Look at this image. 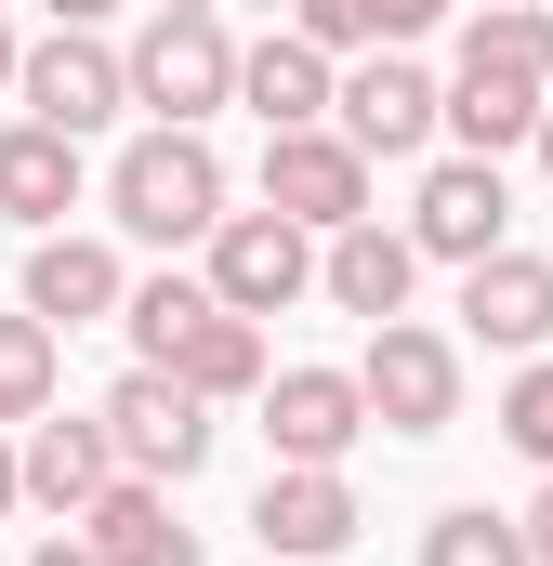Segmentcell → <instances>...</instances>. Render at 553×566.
<instances>
[{
  "instance_id": "cell-21",
  "label": "cell",
  "mask_w": 553,
  "mask_h": 566,
  "mask_svg": "<svg viewBox=\"0 0 553 566\" xmlns=\"http://www.w3.org/2000/svg\"><path fill=\"white\" fill-rule=\"evenodd\" d=\"M40 409H66V329L13 303V316H0V422L27 434Z\"/></svg>"
},
{
  "instance_id": "cell-3",
  "label": "cell",
  "mask_w": 553,
  "mask_h": 566,
  "mask_svg": "<svg viewBox=\"0 0 553 566\" xmlns=\"http://www.w3.org/2000/svg\"><path fill=\"white\" fill-rule=\"evenodd\" d=\"M13 106L93 145V133H119V119H133V53H119L106 27H40V40H27V66H13Z\"/></svg>"
},
{
  "instance_id": "cell-23",
  "label": "cell",
  "mask_w": 553,
  "mask_h": 566,
  "mask_svg": "<svg viewBox=\"0 0 553 566\" xmlns=\"http://www.w3.org/2000/svg\"><path fill=\"white\" fill-rule=\"evenodd\" d=\"M461 66H528V80H553V0H474Z\"/></svg>"
},
{
  "instance_id": "cell-28",
  "label": "cell",
  "mask_w": 553,
  "mask_h": 566,
  "mask_svg": "<svg viewBox=\"0 0 553 566\" xmlns=\"http://www.w3.org/2000/svg\"><path fill=\"white\" fill-rule=\"evenodd\" d=\"M0 514H27V434L0 422Z\"/></svg>"
},
{
  "instance_id": "cell-5",
  "label": "cell",
  "mask_w": 553,
  "mask_h": 566,
  "mask_svg": "<svg viewBox=\"0 0 553 566\" xmlns=\"http://www.w3.org/2000/svg\"><path fill=\"white\" fill-rule=\"evenodd\" d=\"M93 409H106V434H119L133 474H158V488H198V474H211V434H225V422H211V396H198L185 369H145V356H133Z\"/></svg>"
},
{
  "instance_id": "cell-6",
  "label": "cell",
  "mask_w": 553,
  "mask_h": 566,
  "mask_svg": "<svg viewBox=\"0 0 553 566\" xmlns=\"http://www.w3.org/2000/svg\"><path fill=\"white\" fill-rule=\"evenodd\" d=\"M409 238L421 264H488V251H514V185H501V158H474V145H435L409 185Z\"/></svg>"
},
{
  "instance_id": "cell-35",
  "label": "cell",
  "mask_w": 553,
  "mask_h": 566,
  "mask_svg": "<svg viewBox=\"0 0 553 566\" xmlns=\"http://www.w3.org/2000/svg\"><path fill=\"white\" fill-rule=\"evenodd\" d=\"M0 13H13V0H0Z\"/></svg>"
},
{
  "instance_id": "cell-22",
  "label": "cell",
  "mask_w": 553,
  "mask_h": 566,
  "mask_svg": "<svg viewBox=\"0 0 553 566\" xmlns=\"http://www.w3.org/2000/svg\"><path fill=\"white\" fill-rule=\"evenodd\" d=\"M211 303H225L211 277H185V264H158V277H133V303H119V343H133L145 369H171V356H185V329H198Z\"/></svg>"
},
{
  "instance_id": "cell-13",
  "label": "cell",
  "mask_w": 553,
  "mask_h": 566,
  "mask_svg": "<svg viewBox=\"0 0 553 566\" xmlns=\"http://www.w3.org/2000/svg\"><path fill=\"white\" fill-rule=\"evenodd\" d=\"M13 303H27V316H53V329H119L133 264H119V238L53 224V238H27V290H13Z\"/></svg>"
},
{
  "instance_id": "cell-12",
  "label": "cell",
  "mask_w": 553,
  "mask_h": 566,
  "mask_svg": "<svg viewBox=\"0 0 553 566\" xmlns=\"http://www.w3.org/2000/svg\"><path fill=\"white\" fill-rule=\"evenodd\" d=\"M133 461H119V434H106V409H40L27 422V514H53V527H80L106 488H119Z\"/></svg>"
},
{
  "instance_id": "cell-1",
  "label": "cell",
  "mask_w": 553,
  "mask_h": 566,
  "mask_svg": "<svg viewBox=\"0 0 553 566\" xmlns=\"http://www.w3.org/2000/svg\"><path fill=\"white\" fill-rule=\"evenodd\" d=\"M225 211H238V185H225L211 133L145 119V133L106 158V224H119L133 251H211V224H225Z\"/></svg>"
},
{
  "instance_id": "cell-30",
  "label": "cell",
  "mask_w": 553,
  "mask_h": 566,
  "mask_svg": "<svg viewBox=\"0 0 553 566\" xmlns=\"http://www.w3.org/2000/svg\"><path fill=\"white\" fill-rule=\"evenodd\" d=\"M528 554L553 566V474H541V501H528Z\"/></svg>"
},
{
  "instance_id": "cell-10",
  "label": "cell",
  "mask_w": 553,
  "mask_h": 566,
  "mask_svg": "<svg viewBox=\"0 0 553 566\" xmlns=\"http://www.w3.org/2000/svg\"><path fill=\"white\" fill-rule=\"evenodd\" d=\"M198 277L225 290L238 316H290V303L316 290V238H303L290 211H225L211 251H198Z\"/></svg>"
},
{
  "instance_id": "cell-26",
  "label": "cell",
  "mask_w": 553,
  "mask_h": 566,
  "mask_svg": "<svg viewBox=\"0 0 553 566\" xmlns=\"http://www.w3.org/2000/svg\"><path fill=\"white\" fill-rule=\"evenodd\" d=\"M290 27H303L316 53H343V66L383 53V0H290Z\"/></svg>"
},
{
  "instance_id": "cell-29",
  "label": "cell",
  "mask_w": 553,
  "mask_h": 566,
  "mask_svg": "<svg viewBox=\"0 0 553 566\" xmlns=\"http://www.w3.org/2000/svg\"><path fill=\"white\" fill-rule=\"evenodd\" d=\"M27 566H106V554H93L80 527H53V541H27Z\"/></svg>"
},
{
  "instance_id": "cell-8",
  "label": "cell",
  "mask_w": 553,
  "mask_h": 566,
  "mask_svg": "<svg viewBox=\"0 0 553 566\" xmlns=\"http://www.w3.org/2000/svg\"><path fill=\"white\" fill-rule=\"evenodd\" d=\"M356 527H369V501H356V474H343V461H276L264 488H251V541H264L276 566L356 554Z\"/></svg>"
},
{
  "instance_id": "cell-31",
  "label": "cell",
  "mask_w": 553,
  "mask_h": 566,
  "mask_svg": "<svg viewBox=\"0 0 553 566\" xmlns=\"http://www.w3.org/2000/svg\"><path fill=\"white\" fill-rule=\"evenodd\" d=\"M40 13H53V27H106L119 0H40Z\"/></svg>"
},
{
  "instance_id": "cell-11",
  "label": "cell",
  "mask_w": 553,
  "mask_h": 566,
  "mask_svg": "<svg viewBox=\"0 0 553 566\" xmlns=\"http://www.w3.org/2000/svg\"><path fill=\"white\" fill-rule=\"evenodd\" d=\"M251 409H264V448H276V461H356V448L383 434L356 369H276Z\"/></svg>"
},
{
  "instance_id": "cell-19",
  "label": "cell",
  "mask_w": 553,
  "mask_h": 566,
  "mask_svg": "<svg viewBox=\"0 0 553 566\" xmlns=\"http://www.w3.org/2000/svg\"><path fill=\"white\" fill-rule=\"evenodd\" d=\"M80 541H93L106 566H198V527L171 514V488H158V474H119V488L80 514Z\"/></svg>"
},
{
  "instance_id": "cell-33",
  "label": "cell",
  "mask_w": 553,
  "mask_h": 566,
  "mask_svg": "<svg viewBox=\"0 0 553 566\" xmlns=\"http://www.w3.org/2000/svg\"><path fill=\"white\" fill-rule=\"evenodd\" d=\"M145 13H225V0H145Z\"/></svg>"
},
{
  "instance_id": "cell-14",
  "label": "cell",
  "mask_w": 553,
  "mask_h": 566,
  "mask_svg": "<svg viewBox=\"0 0 553 566\" xmlns=\"http://www.w3.org/2000/svg\"><path fill=\"white\" fill-rule=\"evenodd\" d=\"M461 343H488V356H553V251H488V264H461Z\"/></svg>"
},
{
  "instance_id": "cell-25",
  "label": "cell",
  "mask_w": 553,
  "mask_h": 566,
  "mask_svg": "<svg viewBox=\"0 0 553 566\" xmlns=\"http://www.w3.org/2000/svg\"><path fill=\"white\" fill-rule=\"evenodd\" d=\"M488 422H501L514 461H541V474H553V356H514V382H501V409H488Z\"/></svg>"
},
{
  "instance_id": "cell-4",
  "label": "cell",
  "mask_w": 553,
  "mask_h": 566,
  "mask_svg": "<svg viewBox=\"0 0 553 566\" xmlns=\"http://www.w3.org/2000/svg\"><path fill=\"white\" fill-rule=\"evenodd\" d=\"M356 382H369V422L383 434H448L461 422V329H435V316H383L369 343H356Z\"/></svg>"
},
{
  "instance_id": "cell-16",
  "label": "cell",
  "mask_w": 553,
  "mask_h": 566,
  "mask_svg": "<svg viewBox=\"0 0 553 566\" xmlns=\"http://www.w3.org/2000/svg\"><path fill=\"white\" fill-rule=\"evenodd\" d=\"M316 290H330L343 316H369V329H383V316H409V290H421V238L369 211V224L316 238Z\"/></svg>"
},
{
  "instance_id": "cell-20",
  "label": "cell",
  "mask_w": 553,
  "mask_h": 566,
  "mask_svg": "<svg viewBox=\"0 0 553 566\" xmlns=\"http://www.w3.org/2000/svg\"><path fill=\"white\" fill-rule=\"evenodd\" d=\"M171 369H185V382H198L211 409H251V396L276 382V343H264V316H238V303H211V316L185 329V356H171Z\"/></svg>"
},
{
  "instance_id": "cell-2",
  "label": "cell",
  "mask_w": 553,
  "mask_h": 566,
  "mask_svg": "<svg viewBox=\"0 0 553 566\" xmlns=\"http://www.w3.org/2000/svg\"><path fill=\"white\" fill-rule=\"evenodd\" d=\"M119 53H133V106H145V119L211 133V119L238 106V53H251V40H238L225 13H145Z\"/></svg>"
},
{
  "instance_id": "cell-34",
  "label": "cell",
  "mask_w": 553,
  "mask_h": 566,
  "mask_svg": "<svg viewBox=\"0 0 553 566\" xmlns=\"http://www.w3.org/2000/svg\"><path fill=\"white\" fill-rule=\"evenodd\" d=\"M541 171H553V106H541Z\"/></svg>"
},
{
  "instance_id": "cell-17",
  "label": "cell",
  "mask_w": 553,
  "mask_h": 566,
  "mask_svg": "<svg viewBox=\"0 0 553 566\" xmlns=\"http://www.w3.org/2000/svg\"><path fill=\"white\" fill-rule=\"evenodd\" d=\"M238 106H251L264 133H316V119L343 106V53H316L303 27H276V40L238 53Z\"/></svg>"
},
{
  "instance_id": "cell-7",
  "label": "cell",
  "mask_w": 553,
  "mask_h": 566,
  "mask_svg": "<svg viewBox=\"0 0 553 566\" xmlns=\"http://www.w3.org/2000/svg\"><path fill=\"white\" fill-rule=\"evenodd\" d=\"M369 145L343 133V119H316V133H264V211H290L303 238H343V224H369Z\"/></svg>"
},
{
  "instance_id": "cell-27",
  "label": "cell",
  "mask_w": 553,
  "mask_h": 566,
  "mask_svg": "<svg viewBox=\"0 0 553 566\" xmlns=\"http://www.w3.org/2000/svg\"><path fill=\"white\" fill-rule=\"evenodd\" d=\"M461 0H383V53H409V40H435Z\"/></svg>"
},
{
  "instance_id": "cell-15",
  "label": "cell",
  "mask_w": 553,
  "mask_h": 566,
  "mask_svg": "<svg viewBox=\"0 0 553 566\" xmlns=\"http://www.w3.org/2000/svg\"><path fill=\"white\" fill-rule=\"evenodd\" d=\"M80 185H93L80 133H53V119H0V224H13V238H53V224L80 211Z\"/></svg>"
},
{
  "instance_id": "cell-36",
  "label": "cell",
  "mask_w": 553,
  "mask_h": 566,
  "mask_svg": "<svg viewBox=\"0 0 553 566\" xmlns=\"http://www.w3.org/2000/svg\"><path fill=\"white\" fill-rule=\"evenodd\" d=\"M461 13H474V0H461Z\"/></svg>"
},
{
  "instance_id": "cell-24",
  "label": "cell",
  "mask_w": 553,
  "mask_h": 566,
  "mask_svg": "<svg viewBox=\"0 0 553 566\" xmlns=\"http://www.w3.org/2000/svg\"><path fill=\"white\" fill-rule=\"evenodd\" d=\"M421 566H541L528 554V514H488V501H448L421 527Z\"/></svg>"
},
{
  "instance_id": "cell-18",
  "label": "cell",
  "mask_w": 553,
  "mask_h": 566,
  "mask_svg": "<svg viewBox=\"0 0 553 566\" xmlns=\"http://www.w3.org/2000/svg\"><path fill=\"white\" fill-rule=\"evenodd\" d=\"M541 106L553 80H528V66H448V145H474V158L541 145Z\"/></svg>"
},
{
  "instance_id": "cell-32",
  "label": "cell",
  "mask_w": 553,
  "mask_h": 566,
  "mask_svg": "<svg viewBox=\"0 0 553 566\" xmlns=\"http://www.w3.org/2000/svg\"><path fill=\"white\" fill-rule=\"evenodd\" d=\"M13 66H27V40H13V13H0V93H13Z\"/></svg>"
},
{
  "instance_id": "cell-9",
  "label": "cell",
  "mask_w": 553,
  "mask_h": 566,
  "mask_svg": "<svg viewBox=\"0 0 553 566\" xmlns=\"http://www.w3.org/2000/svg\"><path fill=\"white\" fill-rule=\"evenodd\" d=\"M330 119L369 145V158H435V145H448V80H435L421 53H356Z\"/></svg>"
}]
</instances>
